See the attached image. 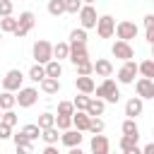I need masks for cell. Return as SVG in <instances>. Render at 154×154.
<instances>
[{
  "label": "cell",
  "instance_id": "10",
  "mask_svg": "<svg viewBox=\"0 0 154 154\" xmlns=\"http://www.w3.org/2000/svg\"><path fill=\"white\" fill-rule=\"evenodd\" d=\"M111 53H113V58H118V60H132L135 58V51H132V46H130V41H116L113 46H111Z\"/></svg>",
  "mask_w": 154,
  "mask_h": 154
},
{
  "label": "cell",
  "instance_id": "13",
  "mask_svg": "<svg viewBox=\"0 0 154 154\" xmlns=\"http://www.w3.org/2000/svg\"><path fill=\"white\" fill-rule=\"evenodd\" d=\"M89 149H91V154H108L111 152V142H108L106 135H94L91 142H89Z\"/></svg>",
  "mask_w": 154,
  "mask_h": 154
},
{
  "label": "cell",
  "instance_id": "7",
  "mask_svg": "<svg viewBox=\"0 0 154 154\" xmlns=\"http://www.w3.org/2000/svg\"><path fill=\"white\" fill-rule=\"evenodd\" d=\"M36 101H38V89H36V87H22V89L17 91V103H19V108H31Z\"/></svg>",
  "mask_w": 154,
  "mask_h": 154
},
{
  "label": "cell",
  "instance_id": "4",
  "mask_svg": "<svg viewBox=\"0 0 154 154\" xmlns=\"http://www.w3.org/2000/svg\"><path fill=\"white\" fill-rule=\"evenodd\" d=\"M116 36H118L120 41H132V38H137V24L130 22V19H120V22L116 24Z\"/></svg>",
  "mask_w": 154,
  "mask_h": 154
},
{
  "label": "cell",
  "instance_id": "44",
  "mask_svg": "<svg viewBox=\"0 0 154 154\" xmlns=\"http://www.w3.org/2000/svg\"><path fill=\"white\" fill-rule=\"evenodd\" d=\"M12 140H14V144H26V142H31L22 130H19V132H14V135H12Z\"/></svg>",
  "mask_w": 154,
  "mask_h": 154
},
{
  "label": "cell",
  "instance_id": "14",
  "mask_svg": "<svg viewBox=\"0 0 154 154\" xmlns=\"http://www.w3.org/2000/svg\"><path fill=\"white\" fill-rule=\"evenodd\" d=\"M75 87H77V91H82V94H94V91H96V84H94L91 75H77V77H75Z\"/></svg>",
  "mask_w": 154,
  "mask_h": 154
},
{
  "label": "cell",
  "instance_id": "24",
  "mask_svg": "<svg viewBox=\"0 0 154 154\" xmlns=\"http://www.w3.org/2000/svg\"><path fill=\"white\" fill-rule=\"evenodd\" d=\"M120 130H123V135H128V137H140V128H137L135 118H125L123 125H120Z\"/></svg>",
  "mask_w": 154,
  "mask_h": 154
},
{
  "label": "cell",
  "instance_id": "1",
  "mask_svg": "<svg viewBox=\"0 0 154 154\" xmlns=\"http://www.w3.org/2000/svg\"><path fill=\"white\" fill-rule=\"evenodd\" d=\"M99 99H103L106 103H118V99H120V91H118V84L111 79V77H106L99 87H96V91H94Z\"/></svg>",
  "mask_w": 154,
  "mask_h": 154
},
{
  "label": "cell",
  "instance_id": "28",
  "mask_svg": "<svg viewBox=\"0 0 154 154\" xmlns=\"http://www.w3.org/2000/svg\"><path fill=\"white\" fill-rule=\"evenodd\" d=\"M60 75H63V65H60V60H51V63H46V77H55V79H60Z\"/></svg>",
  "mask_w": 154,
  "mask_h": 154
},
{
  "label": "cell",
  "instance_id": "25",
  "mask_svg": "<svg viewBox=\"0 0 154 154\" xmlns=\"http://www.w3.org/2000/svg\"><path fill=\"white\" fill-rule=\"evenodd\" d=\"M14 106H17L14 91H5V89H2V94H0V108H2V111H10V108H14Z\"/></svg>",
  "mask_w": 154,
  "mask_h": 154
},
{
  "label": "cell",
  "instance_id": "47",
  "mask_svg": "<svg viewBox=\"0 0 154 154\" xmlns=\"http://www.w3.org/2000/svg\"><path fill=\"white\" fill-rule=\"evenodd\" d=\"M142 154H154V142L144 144V147H142Z\"/></svg>",
  "mask_w": 154,
  "mask_h": 154
},
{
  "label": "cell",
  "instance_id": "49",
  "mask_svg": "<svg viewBox=\"0 0 154 154\" xmlns=\"http://www.w3.org/2000/svg\"><path fill=\"white\" fill-rule=\"evenodd\" d=\"M123 154H142V149H140V147H132V149H128V152H123Z\"/></svg>",
  "mask_w": 154,
  "mask_h": 154
},
{
  "label": "cell",
  "instance_id": "35",
  "mask_svg": "<svg viewBox=\"0 0 154 154\" xmlns=\"http://www.w3.org/2000/svg\"><path fill=\"white\" fill-rule=\"evenodd\" d=\"M55 128L58 130H70L72 128V116H55Z\"/></svg>",
  "mask_w": 154,
  "mask_h": 154
},
{
  "label": "cell",
  "instance_id": "22",
  "mask_svg": "<svg viewBox=\"0 0 154 154\" xmlns=\"http://www.w3.org/2000/svg\"><path fill=\"white\" fill-rule=\"evenodd\" d=\"M60 135H63V130H58L55 125H53V128H46V130H41V137H43V142H46V144H58Z\"/></svg>",
  "mask_w": 154,
  "mask_h": 154
},
{
  "label": "cell",
  "instance_id": "15",
  "mask_svg": "<svg viewBox=\"0 0 154 154\" xmlns=\"http://www.w3.org/2000/svg\"><path fill=\"white\" fill-rule=\"evenodd\" d=\"M142 111H144V99L132 96V99L125 101V116H128V118H137Z\"/></svg>",
  "mask_w": 154,
  "mask_h": 154
},
{
  "label": "cell",
  "instance_id": "42",
  "mask_svg": "<svg viewBox=\"0 0 154 154\" xmlns=\"http://www.w3.org/2000/svg\"><path fill=\"white\" fill-rule=\"evenodd\" d=\"M17 147V154H34V142H26V144H14Z\"/></svg>",
  "mask_w": 154,
  "mask_h": 154
},
{
  "label": "cell",
  "instance_id": "30",
  "mask_svg": "<svg viewBox=\"0 0 154 154\" xmlns=\"http://www.w3.org/2000/svg\"><path fill=\"white\" fill-rule=\"evenodd\" d=\"M89 101H91V96H89V94H82V91L72 99V103H75V108H77V111H87Z\"/></svg>",
  "mask_w": 154,
  "mask_h": 154
},
{
  "label": "cell",
  "instance_id": "26",
  "mask_svg": "<svg viewBox=\"0 0 154 154\" xmlns=\"http://www.w3.org/2000/svg\"><path fill=\"white\" fill-rule=\"evenodd\" d=\"M137 70H140V75H142V77L154 79V58H147V60L137 63Z\"/></svg>",
  "mask_w": 154,
  "mask_h": 154
},
{
  "label": "cell",
  "instance_id": "34",
  "mask_svg": "<svg viewBox=\"0 0 154 154\" xmlns=\"http://www.w3.org/2000/svg\"><path fill=\"white\" fill-rule=\"evenodd\" d=\"M75 103L72 101H60L58 103V116H75Z\"/></svg>",
  "mask_w": 154,
  "mask_h": 154
},
{
  "label": "cell",
  "instance_id": "43",
  "mask_svg": "<svg viewBox=\"0 0 154 154\" xmlns=\"http://www.w3.org/2000/svg\"><path fill=\"white\" fill-rule=\"evenodd\" d=\"M10 137H12V128L0 120V140H10Z\"/></svg>",
  "mask_w": 154,
  "mask_h": 154
},
{
  "label": "cell",
  "instance_id": "53",
  "mask_svg": "<svg viewBox=\"0 0 154 154\" xmlns=\"http://www.w3.org/2000/svg\"><path fill=\"white\" fill-rule=\"evenodd\" d=\"M152 58H154V46H152Z\"/></svg>",
  "mask_w": 154,
  "mask_h": 154
},
{
  "label": "cell",
  "instance_id": "51",
  "mask_svg": "<svg viewBox=\"0 0 154 154\" xmlns=\"http://www.w3.org/2000/svg\"><path fill=\"white\" fill-rule=\"evenodd\" d=\"M82 2H84V5H94L96 0H82Z\"/></svg>",
  "mask_w": 154,
  "mask_h": 154
},
{
  "label": "cell",
  "instance_id": "16",
  "mask_svg": "<svg viewBox=\"0 0 154 154\" xmlns=\"http://www.w3.org/2000/svg\"><path fill=\"white\" fill-rule=\"evenodd\" d=\"M82 137H84V135H82L77 128H75V130L70 128V130H65V132L60 135V142L70 149V147H79V144H82Z\"/></svg>",
  "mask_w": 154,
  "mask_h": 154
},
{
  "label": "cell",
  "instance_id": "32",
  "mask_svg": "<svg viewBox=\"0 0 154 154\" xmlns=\"http://www.w3.org/2000/svg\"><path fill=\"white\" fill-rule=\"evenodd\" d=\"M70 43H87V29H72L70 31Z\"/></svg>",
  "mask_w": 154,
  "mask_h": 154
},
{
  "label": "cell",
  "instance_id": "52",
  "mask_svg": "<svg viewBox=\"0 0 154 154\" xmlns=\"http://www.w3.org/2000/svg\"><path fill=\"white\" fill-rule=\"evenodd\" d=\"M2 113H5V111H2V108H0V120H2Z\"/></svg>",
  "mask_w": 154,
  "mask_h": 154
},
{
  "label": "cell",
  "instance_id": "40",
  "mask_svg": "<svg viewBox=\"0 0 154 154\" xmlns=\"http://www.w3.org/2000/svg\"><path fill=\"white\" fill-rule=\"evenodd\" d=\"M14 10V2L12 0H0V17H10Z\"/></svg>",
  "mask_w": 154,
  "mask_h": 154
},
{
  "label": "cell",
  "instance_id": "18",
  "mask_svg": "<svg viewBox=\"0 0 154 154\" xmlns=\"http://www.w3.org/2000/svg\"><path fill=\"white\" fill-rule=\"evenodd\" d=\"M94 72H96L99 77H103V79H106V77H111V75H113V63H111L108 58H99V60L94 63Z\"/></svg>",
  "mask_w": 154,
  "mask_h": 154
},
{
  "label": "cell",
  "instance_id": "17",
  "mask_svg": "<svg viewBox=\"0 0 154 154\" xmlns=\"http://www.w3.org/2000/svg\"><path fill=\"white\" fill-rule=\"evenodd\" d=\"M89 123H91V116L87 111H75L72 116V125L79 130V132H89Z\"/></svg>",
  "mask_w": 154,
  "mask_h": 154
},
{
  "label": "cell",
  "instance_id": "50",
  "mask_svg": "<svg viewBox=\"0 0 154 154\" xmlns=\"http://www.w3.org/2000/svg\"><path fill=\"white\" fill-rule=\"evenodd\" d=\"M67 154H84V152H82L79 147H70V149H67Z\"/></svg>",
  "mask_w": 154,
  "mask_h": 154
},
{
  "label": "cell",
  "instance_id": "9",
  "mask_svg": "<svg viewBox=\"0 0 154 154\" xmlns=\"http://www.w3.org/2000/svg\"><path fill=\"white\" fill-rule=\"evenodd\" d=\"M96 34H99L101 38H111V36L116 34V19H113L111 14H101L99 22H96Z\"/></svg>",
  "mask_w": 154,
  "mask_h": 154
},
{
  "label": "cell",
  "instance_id": "23",
  "mask_svg": "<svg viewBox=\"0 0 154 154\" xmlns=\"http://www.w3.org/2000/svg\"><path fill=\"white\" fill-rule=\"evenodd\" d=\"M41 91H43V94H58V91H60V79L46 77V79L41 82Z\"/></svg>",
  "mask_w": 154,
  "mask_h": 154
},
{
  "label": "cell",
  "instance_id": "38",
  "mask_svg": "<svg viewBox=\"0 0 154 154\" xmlns=\"http://www.w3.org/2000/svg\"><path fill=\"white\" fill-rule=\"evenodd\" d=\"M82 0H65V12H70V14H79V10H82Z\"/></svg>",
  "mask_w": 154,
  "mask_h": 154
},
{
  "label": "cell",
  "instance_id": "46",
  "mask_svg": "<svg viewBox=\"0 0 154 154\" xmlns=\"http://www.w3.org/2000/svg\"><path fill=\"white\" fill-rule=\"evenodd\" d=\"M154 26V14H144V29H152Z\"/></svg>",
  "mask_w": 154,
  "mask_h": 154
},
{
  "label": "cell",
  "instance_id": "3",
  "mask_svg": "<svg viewBox=\"0 0 154 154\" xmlns=\"http://www.w3.org/2000/svg\"><path fill=\"white\" fill-rule=\"evenodd\" d=\"M17 19H19V24H17V29H14L12 34H14L17 38H24V36H26V34L34 29V24H36V14L26 10V12H22Z\"/></svg>",
  "mask_w": 154,
  "mask_h": 154
},
{
  "label": "cell",
  "instance_id": "54",
  "mask_svg": "<svg viewBox=\"0 0 154 154\" xmlns=\"http://www.w3.org/2000/svg\"><path fill=\"white\" fill-rule=\"evenodd\" d=\"M0 41H2V31H0Z\"/></svg>",
  "mask_w": 154,
  "mask_h": 154
},
{
  "label": "cell",
  "instance_id": "6",
  "mask_svg": "<svg viewBox=\"0 0 154 154\" xmlns=\"http://www.w3.org/2000/svg\"><path fill=\"white\" fill-rule=\"evenodd\" d=\"M22 82H24V75L22 70H7V75L2 77V89L5 91H19L22 89Z\"/></svg>",
  "mask_w": 154,
  "mask_h": 154
},
{
  "label": "cell",
  "instance_id": "55",
  "mask_svg": "<svg viewBox=\"0 0 154 154\" xmlns=\"http://www.w3.org/2000/svg\"><path fill=\"white\" fill-rule=\"evenodd\" d=\"M149 2H154V0H149Z\"/></svg>",
  "mask_w": 154,
  "mask_h": 154
},
{
  "label": "cell",
  "instance_id": "11",
  "mask_svg": "<svg viewBox=\"0 0 154 154\" xmlns=\"http://www.w3.org/2000/svg\"><path fill=\"white\" fill-rule=\"evenodd\" d=\"M135 89H137V96H140V99H154V79L140 77V79L135 82Z\"/></svg>",
  "mask_w": 154,
  "mask_h": 154
},
{
  "label": "cell",
  "instance_id": "29",
  "mask_svg": "<svg viewBox=\"0 0 154 154\" xmlns=\"http://www.w3.org/2000/svg\"><path fill=\"white\" fill-rule=\"evenodd\" d=\"M48 14L51 17L65 14V0H48Z\"/></svg>",
  "mask_w": 154,
  "mask_h": 154
},
{
  "label": "cell",
  "instance_id": "48",
  "mask_svg": "<svg viewBox=\"0 0 154 154\" xmlns=\"http://www.w3.org/2000/svg\"><path fill=\"white\" fill-rule=\"evenodd\" d=\"M147 41H149V46H154V26L147 29Z\"/></svg>",
  "mask_w": 154,
  "mask_h": 154
},
{
  "label": "cell",
  "instance_id": "21",
  "mask_svg": "<svg viewBox=\"0 0 154 154\" xmlns=\"http://www.w3.org/2000/svg\"><path fill=\"white\" fill-rule=\"evenodd\" d=\"M70 58V43L67 41H58L53 46V60H65Z\"/></svg>",
  "mask_w": 154,
  "mask_h": 154
},
{
  "label": "cell",
  "instance_id": "31",
  "mask_svg": "<svg viewBox=\"0 0 154 154\" xmlns=\"http://www.w3.org/2000/svg\"><path fill=\"white\" fill-rule=\"evenodd\" d=\"M22 132H24L31 142H34L36 137H41V128H38V123H29V125H24V128H22Z\"/></svg>",
  "mask_w": 154,
  "mask_h": 154
},
{
  "label": "cell",
  "instance_id": "41",
  "mask_svg": "<svg viewBox=\"0 0 154 154\" xmlns=\"http://www.w3.org/2000/svg\"><path fill=\"white\" fill-rule=\"evenodd\" d=\"M17 120H19V118H17V113H14V111H12V108H10V111H5V113H2V123H7V125H10V128H14V125H17Z\"/></svg>",
  "mask_w": 154,
  "mask_h": 154
},
{
  "label": "cell",
  "instance_id": "2",
  "mask_svg": "<svg viewBox=\"0 0 154 154\" xmlns=\"http://www.w3.org/2000/svg\"><path fill=\"white\" fill-rule=\"evenodd\" d=\"M31 53H34V60H36V63L46 65V63H51V60H53V43H51V41H46V38H38V41L34 43Z\"/></svg>",
  "mask_w": 154,
  "mask_h": 154
},
{
  "label": "cell",
  "instance_id": "19",
  "mask_svg": "<svg viewBox=\"0 0 154 154\" xmlns=\"http://www.w3.org/2000/svg\"><path fill=\"white\" fill-rule=\"evenodd\" d=\"M103 111H106V101L99 99V96H91V101H89V106H87V113L94 118V116H103Z\"/></svg>",
  "mask_w": 154,
  "mask_h": 154
},
{
  "label": "cell",
  "instance_id": "36",
  "mask_svg": "<svg viewBox=\"0 0 154 154\" xmlns=\"http://www.w3.org/2000/svg\"><path fill=\"white\" fill-rule=\"evenodd\" d=\"M103 128H106V123H103L99 116H94V118H91V123H89V132H91V135H101V132H103Z\"/></svg>",
  "mask_w": 154,
  "mask_h": 154
},
{
  "label": "cell",
  "instance_id": "12",
  "mask_svg": "<svg viewBox=\"0 0 154 154\" xmlns=\"http://www.w3.org/2000/svg\"><path fill=\"white\" fill-rule=\"evenodd\" d=\"M70 60H72V65H79V63L89 60L87 43H70Z\"/></svg>",
  "mask_w": 154,
  "mask_h": 154
},
{
  "label": "cell",
  "instance_id": "39",
  "mask_svg": "<svg viewBox=\"0 0 154 154\" xmlns=\"http://www.w3.org/2000/svg\"><path fill=\"white\" fill-rule=\"evenodd\" d=\"M75 67H77V75H91L94 72V63L91 60H84V63L75 65Z\"/></svg>",
  "mask_w": 154,
  "mask_h": 154
},
{
  "label": "cell",
  "instance_id": "8",
  "mask_svg": "<svg viewBox=\"0 0 154 154\" xmlns=\"http://www.w3.org/2000/svg\"><path fill=\"white\" fill-rule=\"evenodd\" d=\"M96 22H99V17H96L94 5H82V10H79V26L82 29H96Z\"/></svg>",
  "mask_w": 154,
  "mask_h": 154
},
{
  "label": "cell",
  "instance_id": "5",
  "mask_svg": "<svg viewBox=\"0 0 154 154\" xmlns=\"http://www.w3.org/2000/svg\"><path fill=\"white\" fill-rule=\"evenodd\" d=\"M137 75H140L137 63H135V60H125L123 67L118 70V82H120V84H135V77H137Z\"/></svg>",
  "mask_w": 154,
  "mask_h": 154
},
{
  "label": "cell",
  "instance_id": "33",
  "mask_svg": "<svg viewBox=\"0 0 154 154\" xmlns=\"http://www.w3.org/2000/svg\"><path fill=\"white\" fill-rule=\"evenodd\" d=\"M53 125H55V116H53V113H48V111H46V113H41V116H38V128H41V130L53 128Z\"/></svg>",
  "mask_w": 154,
  "mask_h": 154
},
{
  "label": "cell",
  "instance_id": "56",
  "mask_svg": "<svg viewBox=\"0 0 154 154\" xmlns=\"http://www.w3.org/2000/svg\"><path fill=\"white\" fill-rule=\"evenodd\" d=\"M108 154H113V152H108Z\"/></svg>",
  "mask_w": 154,
  "mask_h": 154
},
{
  "label": "cell",
  "instance_id": "27",
  "mask_svg": "<svg viewBox=\"0 0 154 154\" xmlns=\"http://www.w3.org/2000/svg\"><path fill=\"white\" fill-rule=\"evenodd\" d=\"M17 24H19L17 17H12V14H10V17H2V19H0V31H2V34H12V31L17 29Z\"/></svg>",
  "mask_w": 154,
  "mask_h": 154
},
{
  "label": "cell",
  "instance_id": "37",
  "mask_svg": "<svg viewBox=\"0 0 154 154\" xmlns=\"http://www.w3.org/2000/svg\"><path fill=\"white\" fill-rule=\"evenodd\" d=\"M137 140H140V137H128V135H123V137H120V142H118L120 152H128V149L137 147Z\"/></svg>",
  "mask_w": 154,
  "mask_h": 154
},
{
  "label": "cell",
  "instance_id": "45",
  "mask_svg": "<svg viewBox=\"0 0 154 154\" xmlns=\"http://www.w3.org/2000/svg\"><path fill=\"white\" fill-rule=\"evenodd\" d=\"M43 154H63L55 144H46V149H43Z\"/></svg>",
  "mask_w": 154,
  "mask_h": 154
},
{
  "label": "cell",
  "instance_id": "20",
  "mask_svg": "<svg viewBox=\"0 0 154 154\" xmlns=\"http://www.w3.org/2000/svg\"><path fill=\"white\" fill-rule=\"evenodd\" d=\"M29 79H31V82H36V84H41V82L46 79V65L34 63V65L29 67Z\"/></svg>",
  "mask_w": 154,
  "mask_h": 154
}]
</instances>
